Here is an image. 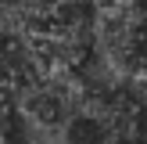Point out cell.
Instances as JSON below:
<instances>
[{
	"mask_svg": "<svg viewBox=\"0 0 147 144\" xmlns=\"http://www.w3.org/2000/svg\"><path fill=\"white\" fill-rule=\"evenodd\" d=\"M0 144H18V141L11 137V130H0Z\"/></svg>",
	"mask_w": 147,
	"mask_h": 144,
	"instance_id": "6da1fadb",
	"label": "cell"
}]
</instances>
